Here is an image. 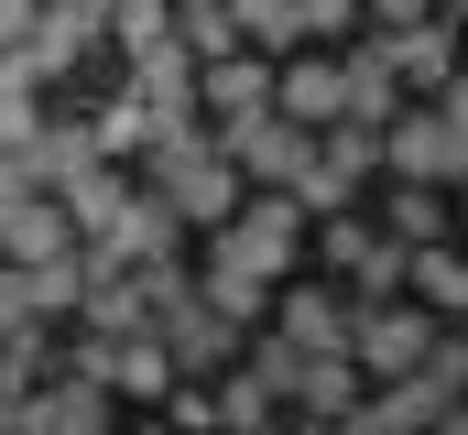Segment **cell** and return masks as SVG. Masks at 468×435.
<instances>
[{
    "instance_id": "15",
    "label": "cell",
    "mask_w": 468,
    "mask_h": 435,
    "mask_svg": "<svg viewBox=\"0 0 468 435\" xmlns=\"http://www.w3.org/2000/svg\"><path fill=\"white\" fill-rule=\"evenodd\" d=\"M272 109L305 120V131L338 120V55H283V66H272Z\"/></svg>"
},
{
    "instance_id": "4",
    "label": "cell",
    "mask_w": 468,
    "mask_h": 435,
    "mask_svg": "<svg viewBox=\"0 0 468 435\" xmlns=\"http://www.w3.org/2000/svg\"><path fill=\"white\" fill-rule=\"evenodd\" d=\"M359 175H370V131L316 120V131H305V153H294V175H283V196H294L305 218H327V207H359Z\"/></svg>"
},
{
    "instance_id": "22",
    "label": "cell",
    "mask_w": 468,
    "mask_h": 435,
    "mask_svg": "<svg viewBox=\"0 0 468 435\" xmlns=\"http://www.w3.org/2000/svg\"><path fill=\"white\" fill-rule=\"evenodd\" d=\"M207 403H218V425H229V435H261L272 414H283V403H272V392H261V381H250L239 359H229V392H207Z\"/></svg>"
},
{
    "instance_id": "6",
    "label": "cell",
    "mask_w": 468,
    "mask_h": 435,
    "mask_svg": "<svg viewBox=\"0 0 468 435\" xmlns=\"http://www.w3.org/2000/svg\"><path fill=\"white\" fill-rule=\"evenodd\" d=\"M207 131H218L239 186H283L294 153H305V120H283V109H239V120H207Z\"/></svg>"
},
{
    "instance_id": "27",
    "label": "cell",
    "mask_w": 468,
    "mask_h": 435,
    "mask_svg": "<svg viewBox=\"0 0 468 435\" xmlns=\"http://www.w3.org/2000/svg\"><path fill=\"white\" fill-rule=\"evenodd\" d=\"M359 11H370V22H414L425 0H359Z\"/></svg>"
},
{
    "instance_id": "13",
    "label": "cell",
    "mask_w": 468,
    "mask_h": 435,
    "mask_svg": "<svg viewBox=\"0 0 468 435\" xmlns=\"http://www.w3.org/2000/svg\"><path fill=\"white\" fill-rule=\"evenodd\" d=\"M403 294H414L425 316H458V305H468V261H458V228H447V239H414V250H403Z\"/></svg>"
},
{
    "instance_id": "2",
    "label": "cell",
    "mask_w": 468,
    "mask_h": 435,
    "mask_svg": "<svg viewBox=\"0 0 468 435\" xmlns=\"http://www.w3.org/2000/svg\"><path fill=\"white\" fill-rule=\"evenodd\" d=\"M131 164H142V186H153L164 207L186 218V228H218V218L239 207V175H229V153H218V131H207V120H175V131H153Z\"/></svg>"
},
{
    "instance_id": "9",
    "label": "cell",
    "mask_w": 468,
    "mask_h": 435,
    "mask_svg": "<svg viewBox=\"0 0 468 435\" xmlns=\"http://www.w3.org/2000/svg\"><path fill=\"white\" fill-rule=\"evenodd\" d=\"M272 337H294V348H349V283H272Z\"/></svg>"
},
{
    "instance_id": "10",
    "label": "cell",
    "mask_w": 468,
    "mask_h": 435,
    "mask_svg": "<svg viewBox=\"0 0 468 435\" xmlns=\"http://www.w3.org/2000/svg\"><path fill=\"white\" fill-rule=\"evenodd\" d=\"M197 109H207V120L272 109V55H261V44H229V55H207V66H197Z\"/></svg>"
},
{
    "instance_id": "26",
    "label": "cell",
    "mask_w": 468,
    "mask_h": 435,
    "mask_svg": "<svg viewBox=\"0 0 468 435\" xmlns=\"http://www.w3.org/2000/svg\"><path fill=\"white\" fill-rule=\"evenodd\" d=\"M22 22H33V0H0V55L22 44Z\"/></svg>"
},
{
    "instance_id": "21",
    "label": "cell",
    "mask_w": 468,
    "mask_h": 435,
    "mask_svg": "<svg viewBox=\"0 0 468 435\" xmlns=\"http://www.w3.org/2000/svg\"><path fill=\"white\" fill-rule=\"evenodd\" d=\"M239 44H261V55H283V44H305V22H294V0H229Z\"/></svg>"
},
{
    "instance_id": "3",
    "label": "cell",
    "mask_w": 468,
    "mask_h": 435,
    "mask_svg": "<svg viewBox=\"0 0 468 435\" xmlns=\"http://www.w3.org/2000/svg\"><path fill=\"white\" fill-rule=\"evenodd\" d=\"M370 164L403 175V186H458L468 175V109L458 99H403L370 131Z\"/></svg>"
},
{
    "instance_id": "8",
    "label": "cell",
    "mask_w": 468,
    "mask_h": 435,
    "mask_svg": "<svg viewBox=\"0 0 468 435\" xmlns=\"http://www.w3.org/2000/svg\"><path fill=\"white\" fill-rule=\"evenodd\" d=\"M77 250H99V261H153V250H186V218H175L153 186H142V175H131V196H120V207L99 218Z\"/></svg>"
},
{
    "instance_id": "23",
    "label": "cell",
    "mask_w": 468,
    "mask_h": 435,
    "mask_svg": "<svg viewBox=\"0 0 468 435\" xmlns=\"http://www.w3.org/2000/svg\"><path fill=\"white\" fill-rule=\"evenodd\" d=\"M338 283H349V294H403V239H381V218H370V250H359Z\"/></svg>"
},
{
    "instance_id": "1",
    "label": "cell",
    "mask_w": 468,
    "mask_h": 435,
    "mask_svg": "<svg viewBox=\"0 0 468 435\" xmlns=\"http://www.w3.org/2000/svg\"><path fill=\"white\" fill-rule=\"evenodd\" d=\"M294 261H305V207H294L283 186H239V207L218 218L207 250H197L207 283H261V294H272Z\"/></svg>"
},
{
    "instance_id": "5",
    "label": "cell",
    "mask_w": 468,
    "mask_h": 435,
    "mask_svg": "<svg viewBox=\"0 0 468 435\" xmlns=\"http://www.w3.org/2000/svg\"><path fill=\"white\" fill-rule=\"evenodd\" d=\"M381 55L414 99H458V0H425L414 22H381Z\"/></svg>"
},
{
    "instance_id": "7",
    "label": "cell",
    "mask_w": 468,
    "mask_h": 435,
    "mask_svg": "<svg viewBox=\"0 0 468 435\" xmlns=\"http://www.w3.org/2000/svg\"><path fill=\"white\" fill-rule=\"evenodd\" d=\"M153 337H164V359H175V381H218L229 370V348H239V326L207 305V294H175L164 316H153Z\"/></svg>"
},
{
    "instance_id": "12",
    "label": "cell",
    "mask_w": 468,
    "mask_h": 435,
    "mask_svg": "<svg viewBox=\"0 0 468 435\" xmlns=\"http://www.w3.org/2000/svg\"><path fill=\"white\" fill-rule=\"evenodd\" d=\"M392 109H403L392 55H381V44H349V55H338V120H349V131H381Z\"/></svg>"
},
{
    "instance_id": "16",
    "label": "cell",
    "mask_w": 468,
    "mask_h": 435,
    "mask_svg": "<svg viewBox=\"0 0 468 435\" xmlns=\"http://www.w3.org/2000/svg\"><path fill=\"white\" fill-rule=\"evenodd\" d=\"M88 131H99V153H110V164H131V153H142L153 131H175V120L142 99V88H120V99H99V109H88Z\"/></svg>"
},
{
    "instance_id": "19",
    "label": "cell",
    "mask_w": 468,
    "mask_h": 435,
    "mask_svg": "<svg viewBox=\"0 0 468 435\" xmlns=\"http://www.w3.org/2000/svg\"><path fill=\"white\" fill-rule=\"evenodd\" d=\"M44 370H55V326H33V337H0V403H22Z\"/></svg>"
},
{
    "instance_id": "24",
    "label": "cell",
    "mask_w": 468,
    "mask_h": 435,
    "mask_svg": "<svg viewBox=\"0 0 468 435\" xmlns=\"http://www.w3.org/2000/svg\"><path fill=\"white\" fill-rule=\"evenodd\" d=\"M33 326H55V316H44V294H33V272L0 261V337H33Z\"/></svg>"
},
{
    "instance_id": "20",
    "label": "cell",
    "mask_w": 468,
    "mask_h": 435,
    "mask_svg": "<svg viewBox=\"0 0 468 435\" xmlns=\"http://www.w3.org/2000/svg\"><path fill=\"white\" fill-rule=\"evenodd\" d=\"M229 359L272 392V403H294V370H305V348H294V337H250V348H229Z\"/></svg>"
},
{
    "instance_id": "11",
    "label": "cell",
    "mask_w": 468,
    "mask_h": 435,
    "mask_svg": "<svg viewBox=\"0 0 468 435\" xmlns=\"http://www.w3.org/2000/svg\"><path fill=\"white\" fill-rule=\"evenodd\" d=\"M120 55H131V88L164 109V120H207V109H197V55H186L175 33H153V44H120Z\"/></svg>"
},
{
    "instance_id": "14",
    "label": "cell",
    "mask_w": 468,
    "mask_h": 435,
    "mask_svg": "<svg viewBox=\"0 0 468 435\" xmlns=\"http://www.w3.org/2000/svg\"><path fill=\"white\" fill-rule=\"evenodd\" d=\"M349 403H359V359H349V348H305L294 414H305V425H349Z\"/></svg>"
},
{
    "instance_id": "25",
    "label": "cell",
    "mask_w": 468,
    "mask_h": 435,
    "mask_svg": "<svg viewBox=\"0 0 468 435\" xmlns=\"http://www.w3.org/2000/svg\"><path fill=\"white\" fill-rule=\"evenodd\" d=\"M359 250H370V218H349V207H327V218H316V261H327V272H349Z\"/></svg>"
},
{
    "instance_id": "17",
    "label": "cell",
    "mask_w": 468,
    "mask_h": 435,
    "mask_svg": "<svg viewBox=\"0 0 468 435\" xmlns=\"http://www.w3.org/2000/svg\"><path fill=\"white\" fill-rule=\"evenodd\" d=\"M447 228H458L447 186H403V175H392V218H381V239H403V250H414V239H447Z\"/></svg>"
},
{
    "instance_id": "18",
    "label": "cell",
    "mask_w": 468,
    "mask_h": 435,
    "mask_svg": "<svg viewBox=\"0 0 468 435\" xmlns=\"http://www.w3.org/2000/svg\"><path fill=\"white\" fill-rule=\"evenodd\" d=\"M175 44L207 66V55H229L239 44V22H229V0H175Z\"/></svg>"
}]
</instances>
